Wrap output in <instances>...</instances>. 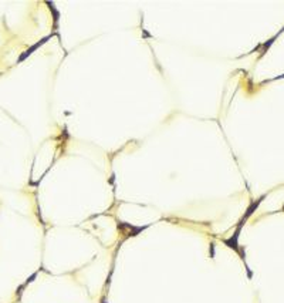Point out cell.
<instances>
[{
  "label": "cell",
  "mask_w": 284,
  "mask_h": 303,
  "mask_svg": "<svg viewBox=\"0 0 284 303\" xmlns=\"http://www.w3.org/2000/svg\"><path fill=\"white\" fill-rule=\"evenodd\" d=\"M50 37H51V36H47V37H44V39H43V40H40V41H38V43H37V44H34V46H33V47H31L30 50H27V51H26V53H24V54H23V56H21L20 58H19V61H23V60H24V58L27 57V56H30V54H31V51H34L38 47V46H41V44L44 43L46 40H49Z\"/></svg>",
  "instance_id": "obj_1"
},
{
  "label": "cell",
  "mask_w": 284,
  "mask_h": 303,
  "mask_svg": "<svg viewBox=\"0 0 284 303\" xmlns=\"http://www.w3.org/2000/svg\"><path fill=\"white\" fill-rule=\"evenodd\" d=\"M276 78H284V74L283 76H278V77H276Z\"/></svg>",
  "instance_id": "obj_2"
}]
</instances>
